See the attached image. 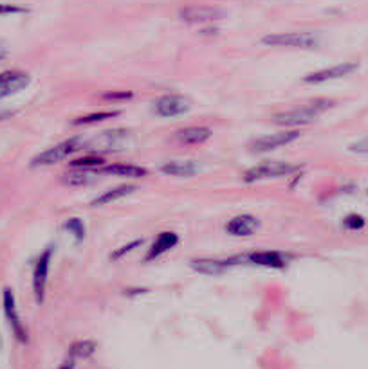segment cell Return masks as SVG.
<instances>
[{"label": "cell", "instance_id": "1", "mask_svg": "<svg viewBox=\"0 0 368 369\" xmlns=\"http://www.w3.org/2000/svg\"><path fill=\"white\" fill-rule=\"evenodd\" d=\"M334 101H316L309 106H302V108L286 110V112H278L273 115V123L278 126H302L307 123H312L318 118L325 108H331Z\"/></svg>", "mask_w": 368, "mask_h": 369}, {"label": "cell", "instance_id": "2", "mask_svg": "<svg viewBox=\"0 0 368 369\" xmlns=\"http://www.w3.org/2000/svg\"><path fill=\"white\" fill-rule=\"evenodd\" d=\"M85 146L82 137H74V139H67L63 142H58L56 146L49 148V150L42 151L38 154L37 157L31 161V166L38 168V166H53V164L61 163L63 158H67L69 155H73L74 151L82 150Z\"/></svg>", "mask_w": 368, "mask_h": 369}, {"label": "cell", "instance_id": "3", "mask_svg": "<svg viewBox=\"0 0 368 369\" xmlns=\"http://www.w3.org/2000/svg\"><path fill=\"white\" fill-rule=\"evenodd\" d=\"M262 45L271 47H300V49H314L319 45V38L312 33H274L260 40Z\"/></svg>", "mask_w": 368, "mask_h": 369}, {"label": "cell", "instance_id": "4", "mask_svg": "<svg viewBox=\"0 0 368 369\" xmlns=\"http://www.w3.org/2000/svg\"><path fill=\"white\" fill-rule=\"evenodd\" d=\"M242 263H250V261H247V256H231V258H199V260H193L192 263H190V267H192L195 272H201V274L219 276V274H224L228 268Z\"/></svg>", "mask_w": 368, "mask_h": 369}, {"label": "cell", "instance_id": "5", "mask_svg": "<svg viewBox=\"0 0 368 369\" xmlns=\"http://www.w3.org/2000/svg\"><path fill=\"white\" fill-rule=\"evenodd\" d=\"M298 170H302V166L298 164H289V163H264L257 168H251L244 173L245 182H257L262 179H276V177H286V175L296 173Z\"/></svg>", "mask_w": 368, "mask_h": 369}, {"label": "cell", "instance_id": "6", "mask_svg": "<svg viewBox=\"0 0 368 369\" xmlns=\"http://www.w3.org/2000/svg\"><path fill=\"white\" fill-rule=\"evenodd\" d=\"M51 258H53V247H47L40 256H38L37 265L33 270V292L35 299L38 304L44 303L45 288H47V277H49Z\"/></svg>", "mask_w": 368, "mask_h": 369}, {"label": "cell", "instance_id": "7", "mask_svg": "<svg viewBox=\"0 0 368 369\" xmlns=\"http://www.w3.org/2000/svg\"><path fill=\"white\" fill-rule=\"evenodd\" d=\"M179 17L183 18L186 24L202 25L222 20V18L226 17V13L219 8H213V6H190V8L180 9Z\"/></svg>", "mask_w": 368, "mask_h": 369}, {"label": "cell", "instance_id": "8", "mask_svg": "<svg viewBox=\"0 0 368 369\" xmlns=\"http://www.w3.org/2000/svg\"><path fill=\"white\" fill-rule=\"evenodd\" d=\"M2 306H4V315L8 319L9 326H11L13 333L20 342H27V330H25L24 323H22L20 315L17 310V301H15V294L11 288H6L4 296H2Z\"/></svg>", "mask_w": 368, "mask_h": 369}, {"label": "cell", "instance_id": "9", "mask_svg": "<svg viewBox=\"0 0 368 369\" xmlns=\"http://www.w3.org/2000/svg\"><path fill=\"white\" fill-rule=\"evenodd\" d=\"M192 108V101L184 96H161L156 103H154V110L156 114L161 118H177V115H183L186 112H190Z\"/></svg>", "mask_w": 368, "mask_h": 369}, {"label": "cell", "instance_id": "10", "mask_svg": "<svg viewBox=\"0 0 368 369\" xmlns=\"http://www.w3.org/2000/svg\"><path fill=\"white\" fill-rule=\"evenodd\" d=\"M298 130H286V132H278V134L273 135H266V137H258L254 139L253 142L250 144L251 151H258V154H266V151H273L276 148H282L290 144L293 141L300 137Z\"/></svg>", "mask_w": 368, "mask_h": 369}, {"label": "cell", "instance_id": "11", "mask_svg": "<svg viewBox=\"0 0 368 369\" xmlns=\"http://www.w3.org/2000/svg\"><path fill=\"white\" fill-rule=\"evenodd\" d=\"M31 83V76L25 70L11 69L0 73V99L18 94Z\"/></svg>", "mask_w": 368, "mask_h": 369}, {"label": "cell", "instance_id": "12", "mask_svg": "<svg viewBox=\"0 0 368 369\" xmlns=\"http://www.w3.org/2000/svg\"><path fill=\"white\" fill-rule=\"evenodd\" d=\"M356 69H357V63H340V65L327 67V69L307 74V76L303 77V82L309 83V85H318V83H325V82H331V80H338V77L347 76V74L354 73Z\"/></svg>", "mask_w": 368, "mask_h": 369}, {"label": "cell", "instance_id": "13", "mask_svg": "<svg viewBox=\"0 0 368 369\" xmlns=\"http://www.w3.org/2000/svg\"><path fill=\"white\" fill-rule=\"evenodd\" d=\"M260 227V220L253 215H238L226 223V231L233 236H251Z\"/></svg>", "mask_w": 368, "mask_h": 369}, {"label": "cell", "instance_id": "14", "mask_svg": "<svg viewBox=\"0 0 368 369\" xmlns=\"http://www.w3.org/2000/svg\"><path fill=\"white\" fill-rule=\"evenodd\" d=\"M247 261L250 263L258 265V267H267V268H276V270H283L287 267L286 256L282 252L274 251H260L247 254Z\"/></svg>", "mask_w": 368, "mask_h": 369}, {"label": "cell", "instance_id": "15", "mask_svg": "<svg viewBox=\"0 0 368 369\" xmlns=\"http://www.w3.org/2000/svg\"><path fill=\"white\" fill-rule=\"evenodd\" d=\"M177 244H179V236H177L176 232H170V231L161 232V234L156 238V242L152 244L150 251H148L147 256H145V261L157 260L159 256H163L164 252H168L170 249L176 247Z\"/></svg>", "mask_w": 368, "mask_h": 369}, {"label": "cell", "instance_id": "16", "mask_svg": "<svg viewBox=\"0 0 368 369\" xmlns=\"http://www.w3.org/2000/svg\"><path fill=\"white\" fill-rule=\"evenodd\" d=\"M211 137V130L206 126H188L176 134V139L180 144H202Z\"/></svg>", "mask_w": 368, "mask_h": 369}, {"label": "cell", "instance_id": "17", "mask_svg": "<svg viewBox=\"0 0 368 369\" xmlns=\"http://www.w3.org/2000/svg\"><path fill=\"white\" fill-rule=\"evenodd\" d=\"M201 171V166L193 161H173L161 166V173L173 175V177H193Z\"/></svg>", "mask_w": 368, "mask_h": 369}, {"label": "cell", "instance_id": "18", "mask_svg": "<svg viewBox=\"0 0 368 369\" xmlns=\"http://www.w3.org/2000/svg\"><path fill=\"white\" fill-rule=\"evenodd\" d=\"M99 171H102V173H105V175H116V177H134V179L148 175V170H145V168L134 166V164H121V163H116V164H111V166H105V168H102Z\"/></svg>", "mask_w": 368, "mask_h": 369}, {"label": "cell", "instance_id": "19", "mask_svg": "<svg viewBox=\"0 0 368 369\" xmlns=\"http://www.w3.org/2000/svg\"><path fill=\"white\" fill-rule=\"evenodd\" d=\"M134 191H135V186H132V184H123V186L114 187V189L106 191V193H103L102 196H98V199L92 202V206L96 207V206H105V204L116 202V200L125 199V196L134 193Z\"/></svg>", "mask_w": 368, "mask_h": 369}, {"label": "cell", "instance_id": "20", "mask_svg": "<svg viewBox=\"0 0 368 369\" xmlns=\"http://www.w3.org/2000/svg\"><path fill=\"white\" fill-rule=\"evenodd\" d=\"M92 171L98 170H80V168H73V170L67 171V173L61 177V180H63L67 186H87V184H90L92 179H94Z\"/></svg>", "mask_w": 368, "mask_h": 369}, {"label": "cell", "instance_id": "21", "mask_svg": "<svg viewBox=\"0 0 368 369\" xmlns=\"http://www.w3.org/2000/svg\"><path fill=\"white\" fill-rule=\"evenodd\" d=\"M102 139H105V141H99V144H105L106 150H119V148L127 146L130 134L127 130H112L103 134Z\"/></svg>", "mask_w": 368, "mask_h": 369}, {"label": "cell", "instance_id": "22", "mask_svg": "<svg viewBox=\"0 0 368 369\" xmlns=\"http://www.w3.org/2000/svg\"><path fill=\"white\" fill-rule=\"evenodd\" d=\"M70 168H80V170H98L105 164V158L99 157L96 154H89V155H82V157L74 158L70 161Z\"/></svg>", "mask_w": 368, "mask_h": 369}, {"label": "cell", "instance_id": "23", "mask_svg": "<svg viewBox=\"0 0 368 369\" xmlns=\"http://www.w3.org/2000/svg\"><path fill=\"white\" fill-rule=\"evenodd\" d=\"M118 112H90V114L80 115L73 121L74 126H82V125H94V123H102L106 121V119L116 118Z\"/></svg>", "mask_w": 368, "mask_h": 369}, {"label": "cell", "instance_id": "24", "mask_svg": "<svg viewBox=\"0 0 368 369\" xmlns=\"http://www.w3.org/2000/svg\"><path fill=\"white\" fill-rule=\"evenodd\" d=\"M96 351V344L92 341H78L70 348V355L74 358H87Z\"/></svg>", "mask_w": 368, "mask_h": 369}, {"label": "cell", "instance_id": "25", "mask_svg": "<svg viewBox=\"0 0 368 369\" xmlns=\"http://www.w3.org/2000/svg\"><path fill=\"white\" fill-rule=\"evenodd\" d=\"M63 227H66V231H69L70 234L74 236V239H76L78 244H82L83 239H85V223H83L80 218H69Z\"/></svg>", "mask_w": 368, "mask_h": 369}, {"label": "cell", "instance_id": "26", "mask_svg": "<svg viewBox=\"0 0 368 369\" xmlns=\"http://www.w3.org/2000/svg\"><path fill=\"white\" fill-rule=\"evenodd\" d=\"M364 225H367V220H364L361 215H357V213H350V215L345 216V218H343V227L345 229L360 231V229H363Z\"/></svg>", "mask_w": 368, "mask_h": 369}, {"label": "cell", "instance_id": "27", "mask_svg": "<svg viewBox=\"0 0 368 369\" xmlns=\"http://www.w3.org/2000/svg\"><path fill=\"white\" fill-rule=\"evenodd\" d=\"M141 244H143V239H132L130 244L123 245V247H119L118 251L112 252V254H111V260H112V261L119 260V258H123V256H125V254H128V252H132V251H134V249L140 247Z\"/></svg>", "mask_w": 368, "mask_h": 369}, {"label": "cell", "instance_id": "28", "mask_svg": "<svg viewBox=\"0 0 368 369\" xmlns=\"http://www.w3.org/2000/svg\"><path fill=\"white\" fill-rule=\"evenodd\" d=\"M105 101H128V99L134 98L132 92H105L102 96Z\"/></svg>", "mask_w": 368, "mask_h": 369}, {"label": "cell", "instance_id": "29", "mask_svg": "<svg viewBox=\"0 0 368 369\" xmlns=\"http://www.w3.org/2000/svg\"><path fill=\"white\" fill-rule=\"evenodd\" d=\"M18 13H27V9L15 4H0V17H4V15H18Z\"/></svg>", "mask_w": 368, "mask_h": 369}, {"label": "cell", "instance_id": "30", "mask_svg": "<svg viewBox=\"0 0 368 369\" xmlns=\"http://www.w3.org/2000/svg\"><path fill=\"white\" fill-rule=\"evenodd\" d=\"M350 151H354V154H368V139H363V141H357L356 144H352Z\"/></svg>", "mask_w": 368, "mask_h": 369}, {"label": "cell", "instance_id": "31", "mask_svg": "<svg viewBox=\"0 0 368 369\" xmlns=\"http://www.w3.org/2000/svg\"><path fill=\"white\" fill-rule=\"evenodd\" d=\"M8 56V51H6V47L2 44H0V60H4V58Z\"/></svg>", "mask_w": 368, "mask_h": 369}, {"label": "cell", "instance_id": "32", "mask_svg": "<svg viewBox=\"0 0 368 369\" xmlns=\"http://www.w3.org/2000/svg\"><path fill=\"white\" fill-rule=\"evenodd\" d=\"M60 369H73V364H69V362H67V364H63V365H61Z\"/></svg>", "mask_w": 368, "mask_h": 369}]
</instances>
